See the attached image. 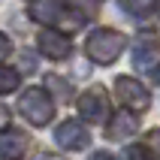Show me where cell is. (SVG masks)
Here are the masks:
<instances>
[{
	"instance_id": "obj_2",
	"label": "cell",
	"mask_w": 160,
	"mask_h": 160,
	"mask_svg": "<svg viewBox=\"0 0 160 160\" xmlns=\"http://www.w3.org/2000/svg\"><path fill=\"white\" fill-rule=\"evenodd\" d=\"M30 15H33L36 21H42V24L61 27V30H67V33H72V30H79V27L85 24V15L72 12L70 6H61L58 0H42V3L30 6Z\"/></svg>"
},
{
	"instance_id": "obj_14",
	"label": "cell",
	"mask_w": 160,
	"mask_h": 160,
	"mask_svg": "<svg viewBox=\"0 0 160 160\" xmlns=\"http://www.w3.org/2000/svg\"><path fill=\"white\" fill-rule=\"evenodd\" d=\"M124 160H151V157H148V151H145L142 145H133V148L124 151Z\"/></svg>"
},
{
	"instance_id": "obj_20",
	"label": "cell",
	"mask_w": 160,
	"mask_h": 160,
	"mask_svg": "<svg viewBox=\"0 0 160 160\" xmlns=\"http://www.w3.org/2000/svg\"><path fill=\"white\" fill-rule=\"evenodd\" d=\"M157 85H160V70H157Z\"/></svg>"
},
{
	"instance_id": "obj_3",
	"label": "cell",
	"mask_w": 160,
	"mask_h": 160,
	"mask_svg": "<svg viewBox=\"0 0 160 160\" xmlns=\"http://www.w3.org/2000/svg\"><path fill=\"white\" fill-rule=\"evenodd\" d=\"M18 112L33 127H42V124H48L54 118V103H52V97H48V91L27 88L24 94H21V100H18Z\"/></svg>"
},
{
	"instance_id": "obj_8",
	"label": "cell",
	"mask_w": 160,
	"mask_h": 160,
	"mask_svg": "<svg viewBox=\"0 0 160 160\" xmlns=\"http://www.w3.org/2000/svg\"><path fill=\"white\" fill-rule=\"evenodd\" d=\"M36 48H39V54L52 58V61H63V58H70V52H72L70 39L63 33H58V30H39Z\"/></svg>"
},
{
	"instance_id": "obj_12",
	"label": "cell",
	"mask_w": 160,
	"mask_h": 160,
	"mask_svg": "<svg viewBox=\"0 0 160 160\" xmlns=\"http://www.w3.org/2000/svg\"><path fill=\"white\" fill-rule=\"evenodd\" d=\"M18 72L9 70V67H0V94H12V91L18 88Z\"/></svg>"
},
{
	"instance_id": "obj_5",
	"label": "cell",
	"mask_w": 160,
	"mask_h": 160,
	"mask_svg": "<svg viewBox=\"0 0 160 160\" xmlns=\"http://www.w3.org/2000/svg\"><path fill=\"white\" fill-rule=\"evenodd\" d=\"M115 94L127 109H136V112H145V109L151 106V97H148L145 85L130 79V76H118L115 79Z\"/></svg>"
},
{
	"instance_id": "obj_19",
	"label": "cell",
	"mask_w": 160,
	"mask_h": 160,
	"mask_svg": "<svg viewBox=\"0 0 160 160\" xmlns=\"http://www.w3.org/2000/svg\"><path fill=\"white\" fill-rule=\"evenodd\" d=\"M91 160H112V157H109L106 151H97V154H94V157H91Z\"/></svg>"
},
{
	"instance_id": "obj_10",
	"label": "cell",
	"mask_w": 160,
	"mask_h": 160,
	"mask_svg": "<svg viewBox=\"0 0 160 160\" xmlns=\"http://www.w3.org/2000/svg\"><path fill=\"white\" fill-rule=\"evenodd\" d=\"M136 115L133 112H118V115H112V121H109L106 127V136L112 139V142H121V139H127V136L136 133Z\"/></svg>"
},
{
	"instance_id": "obj_18",
	"label": "cell",
	"mask_w": 160,
	"mask_h": 160,
	"mask_svg": "<svg viewBox=\"0 0 160 160\" xmlns=\"http://www.w3.org/2000/svg\"><path fill=\"white\" fill-rule=\"evenodd\" d=\"M36 160H63V157H58V154H48V151H45V154H39Z\"/></svg>"
},
{
	"instance_id": "obj_17",
	"label": "cell",
	"mask_w": 160,
	"mask_h": 160,
	"mask_svg": "<svg viewBox=\"0 0 160 160\" xmlns=\"http://www.w3.org/2000/svg\"><path fill=\"white\" fill-rule=\"evenodd\" d=\"M21 61H24V70H33V58H30V52H21Z\"/></svg>"
},
{
	"instance_id": "obj_16",
	"label": "cell",
	"mask_w": 160,
	"mask_h": 160,
	"mask_svg": "<svg viewBox=\"0 0 160 160\" xmlns=\"http://www.w3.org/2000/svg\"><path fill=\"white\" fill-rule=\"evenodd\" d=\"M9 52H12V42H9L6 33H0V58H6Z\"/></svg>"
},
{
	"instance_id": "obj_15",
	"label": "cell",
	"mask_w": 160,
	"mask_h": 160,
	"mask_svg": "<svg viewBox=\"0 0 160 160\" xmlns=\"http://www.w3.org/2000/svg\"><path fill=\"white\" fill-rule=\"evenodd\" d=\"M48 85H52V88L58 91V94H63V97L70 94V88H67V85H61V79H58V76H48Z\"/></svg>"
},
{
	"instance_id": "obj_6",
	"label": "cell",
	"mask_w": 160,
	"mask_h": 160,
	"mask_svg": "<svg viewBox=\"0 0 160 160\" xmlns=\"http://www.w3.org/2000/svg\"><path fill=\"white\" fill-rule=\"evenodd\" d=\"M79 112L82 118H88V121H103L109 112V94L103 85H91L85 94L79 97Z\"/></svg>"
},
{
	"instance_id": "obj_9",
	"label": "cell",
	"mask_w": 160,
	"mask_h": 160,
	"mask_svg": "<svg viewBox=\"0 0 160 160\" xmlns=\"http://www.w3.org/2000/svg\"><path fill=\"white\" fill-rule=\"evenodd\" d=\"M160 61V42L154 39L151 33H142L139 36V42H136V54H133V63L139 70H148L151 63Z\"/></svg>"
},
{
	"instance_id": "obj_1",
	"label": "cell",
	"mask_w": 160,
	"mask_h": 160,
	"mask_svg": "<svg viewBox=\"0 0 160 160\" xmlns=\"http://www.w3.org/2000/svg\"><path fill=\"white\" fill-rule=\"evenodd\" d=\"M127 45V36L121 30H109V27H100L88 36L85 42V54H88L94 63H115L118 54L124 52Z\"/></svg>"
},
{
	"instance_id": "obj_11",
	"label": "cell",
	"mask_w": 160,
	"mask_h": 160,
	"mask_svg": "<svg viewBox=\"0 0 160 160\" xmlns=\"http://www.w3.org/2000/svg\"><path fill=\"white\" fill-rule=\"evenodd\" d=\"M121 6H124L130 15H148V12L157 6V0H121Z\"/></svg>"
},
{
	"instance_id": "obj_4",
	"label": "cell",
	"mask_w": 160,
	"mask_h": 160,
	"mask_svg": "<svg viewBox=\"0 0 160 160\" xmlns=\"http://www.w3.org/2000/svg\"><path fill=\"white\" fill-rule=\"evenodd\" d=\"M54 142L61 145L63 151H82V148H88L91 133H88V127L82 124V121L70 118V121H61V124L54 127Z\"/></svg>"
},
{
	"instance_id": "obj_13",
	"label": "cell",
	"mask_w": 160,
	"mask_h": 160,
	"mask_svg": "<svg viewBox=\"0 0 160 160\" xmlns=\"http://www.w3.org/2000/svg\"><path fill=\"white\" fill-rule=\"evenodd\" d=\"M142 148L148 151V157H151V160H160V130H148V133H145Z\"/></svg>"
},
{
	"instance_id": "obj_7",
	"label": "cell",
	"mask_w": 160,
	"mask_h": 160,
	"mask_svg": "<svg viewBox=\"0 0 160 160\" xmlns=\"http://www.w3.org/2000/svg\"><path fill=\"white\" fill-rule=\"evenodd\" d=\"M27 151H30V136L24 130L15 127L0 130V160H24Z\"/></svg>"
}]
</instances>
